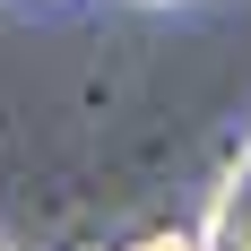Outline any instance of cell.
Returning a JSON list of instances; mask_svg holds the SVG:
<instances>
[{"label":"cell","mask_w":251,"mask_h":251,"mask_svg":"<svg viewBox=\"0 0 251 251\" xmlns=\"http://www.w3.org/2000/svg\"><path fill=\"white\" fill-rule=\"evenodd\" d=\"M130 251H200V234H148V243H130Z\"/></svg>","instance_id":"cell-1"}]
</instances>
